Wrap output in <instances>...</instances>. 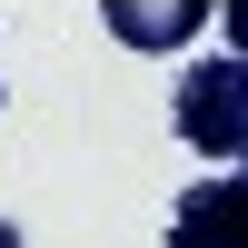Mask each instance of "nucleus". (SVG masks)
I'll return each instance as SVG.
<instances>
[{
    "label": "nucleus",
    "instance_id": "1",
    "mask_svg": "<svg viewBox=\"0 0 248 248\" xmlns=\"http://www.w3.org/2000/svg\"><path fill=\"white\" fill-rule=\"evenodd\" d=\"M179 139L199 159H248V60H199L179 79Z\"/></svg>",
    "mask_w": 248,
    "mask_h": 248
},
{
    "label": "nucleus",
    "instance_id": "2",
    "mask_svg": "<svg viewBox=\"0 0 248 248\" xmlns=\"http://www.w3.org/2000/svg\"><path fill=\"white\" fill-rule=\"evenodd\" d=\"M169 248H248V169H238V179H199V189H179Z\"/></svg>",
    "mask_w": 248,
    "mask_h": 248
},
{
    "label": "nucleus",
    "instance_id": "3",
    "mask_svg": "<svg viewBox=\"0 0 248 248\" xmlns=\"http://www.w3.org/2000/svg\"><path fill=\"white\" fill-rule=\"evenodd\" d=\"M199 20H209L199 0H169V10H139V0H109V30L129 40V50H179V40L199 30Z\"/></svg>",
    "mask_w": 248,
    "mask_h": 248
},
{
    "label": "nucleus",
    "instance_id": "4",
    "mask_svg": "<svg viewBox=\"0 0 248 248\" xmlns=\"http://www.w3.org/2000/svg\"><path fill=\"white\" fill-rule=\"evenodd\" d=\"M218 30H229V60H248V0H238L229 20H218Z\"/></svg>",
    "mask_w": 248,
    "mask_h": 248
},
{
    "label": "nucleus",
    "instance_id": "5",
    "mask_svg": "<svg viewBox=\"0 0 248 248\" xmlns=\"http://www.w3.org/2000/svg\"><path fill=\"white\" fill-rule=\"evenodd\" d=\"M0 248H20V229H10V218H0Z\"/></svg>",
    "mask_w": 248,
    "mask_h": 248
}]
</instances>
